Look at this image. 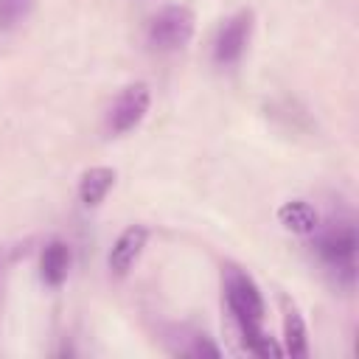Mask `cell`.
<instances>
[{
    "label": "cell",
    "mask_w": 359,
    "mask_h": 359,
    "mask_svg": "<svg viewBox=\"0 0 359 359\" xmlns=\"http://www.w3.org/2000/svg\"><path fill=\"white\" fill-rule=\"evenodd\" d=\"M224 297H227L230 314H233L244 342L264 331L266 306H264L261 289L255 286V280L244 269H238V266H227L224 269Z\"/></svg>",
    "instance_id": "cell-1"
},
{
    "label": "cell",
    "mask_w": 359,
    "mask_h": 359,
    "mask_svg": "<svg viewBox=\"0 0 359 359\" xmlns=\"http://www.w3.org/2000/svg\"><path fill=\"white\" fill-rule=\"evenodd\" d=\"M317 252L345 286L356 280V230L351 222H328L317 230Z\"/></svg>",
    "instance_id": "cell-2"
},
{
    "label": "cell",
    "mask_w": 359,
    "mask_h": 359,
    "mask_svg": "<svg viewBox=\"0 0 359 359\" xmlns=\"http://www.w3.org/2000/svg\"><path fill=\"white\" fill-rule=\"evenodd\" d=\"M194 28H196L194 11L182 3H171V6H163L157 14L149 17L146 42L154 50H180L191 42Z\"/></svg>",
    "instance_id": "cell-3"
},
{
    "label": "cell",
    "mask_w": 359,
    "mask_h": 359,
    "mask_svg": "<svg viewBox=\"0 0 359 359\" xmlns=\"http://www.w3.org/2000/svg\"><path fill=\"white\" fill-rule=\"evenodd\" d=\"M149 104H151V90H149L146 81L126 84L107 109V118H104L107 135L118 137V135H126L135 126H140V121L149 112Z\"/></svg>",
    "instance_id": "cell-4"
},
{
    "label": "cell",
    "mask_w": 359,
    "mask_h": 359,
    "mask_svg": "<svg viewBox=\"0 0 359 359\" xmlns=\"http://www.w3.org/2000/svg\"><path fill=\"white\" fill-rule=\"evenodd\" d=\"M252 25H255L252 8H241L219 25V31L213 36V62L219 67H230L244 56L250 36H252Z\"/></svg>",
    "instance_id": "cell-5"
},
{
    "label": "cell",
    "mask_w": 359,
    "mask_h": 359,
    "mask_svg": "<svg viewBox=\"0 0 359 359\" xmlns=\"http://www.w3.org/2000/svg\"><path fill=\"white\" fill-rule=\"evenodd\" d=\"M146 241H149V227L146 224H129L126 230H121V236L115 238V244L107 255L109 269L115 275H126L132 269V264L140 258Z\"/></svg>",
    "instance_id": "cell-6"
},
{
    "label": "cell",
    "mask_w": 359,
    "mask_h": 359,
    "mask_svg": "<svg viewBox=\"0 0 359 359\" xmlns=\"http://www.w3.org/2000/svg\"><path fill=\"white\" fill-rule=\"evenodd\" d=\"M115 177H118V174H115V168H109V165H93V168H87V171L79 177V188H76L81 205H87V208L101 205L104 196L112 191Z\"/></svg>",
    "instance_id": "cell-7"
},
{
    "label": "cell",
    "mask_w": 359,
    "mask_h": 359,
    "mask_svg": "<svg viewBox=\"0 0 359 359\" xmlns=\"http://www.w3.org/2000/svg\"><path fill=\"white\" fill-rule=\"evenodd\" d=\"M283 353L292 359H306L309 356V331L306 320L297 311L292 300H283Z\"/></svg>",
    "instance_id": "cell-8"
},
{
    "label": "cell",
    "mask_w": 359,
    "mask_h": 359,
    "mask_svg": "<svg viewBox=\"0 0 359 359\" xmlns=\"http://www.w3.org/2000/svg\"><path fill=\"white\" fill-rule=\"evenodd\" d=\"M70 269V247L62 238H53L42 247L39 255V275L48 286H62Z\"/></svg>",
    "instance_id": "cell-9"
},
{
    "label": "cell",
    "mask_w": 359,
    "mask_h": 359,
    "mask_svg": "<svg viewBox=\"0 0 359 359\" xmlns=\"http://www.w3.org/2000/svg\"><path fill=\"white\" fill-rule=\"evenodd\" d=\"M278 222L297 236H309L320 227V213L306 199H289L278 208Z\"/></svg>",
    "instance_id": "cell-10"
},
{
    "label": "cell",
    "mask_w": 359,
    "mask_h": 359,
    "mask_svg": "<svg viewBox=\"0 0 359 359\" xmlns=\"http://www.w3.org/2000/svg\"><path fill=\"white\" fill-rule=\"evenodd\" d=\"M34 8V0H0V31L17 28Z\"/></svg>",
    "instance_id": "cell-11"
},
{
    "label": "cell",
    "mask_w": 359,
    "mask_h": 359,
    "mask_svg": "<svg viewBox=\"0 0 359 359\" xmlns=\"http://www.w3.org/2000/svg\"><path fill=\"white\" fill-rule=\"evenodd\" d=\"M185 353H188V356H213V359H216L222 351H219L205 334H194V337H191V345L185 348Z\"/></svg>",
    "instance_id": "cell-12"
}]
</instances>
